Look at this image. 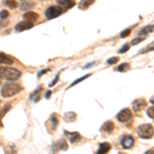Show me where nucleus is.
Instances as JSON below:
<instances>
[{"label": "nucleus", "mask_w": 154, "mask_h": 154, "mask_svg": "<svg viewBox=\"0 0 154 154\" xmlns=\"http://www.w3.org/2000/svg\"><path fill=\"white\" fill-rule=\"evenodd\" d=\"M22 89H23V88L20 84L12 83V82L5 83L1 88V96L3 98H11V97L19 94Z\"/></svg>", "instance_id": "obj_1"}, {"label": "nucleus", "mask_w": 154, "mask_h": 154, "mask_svg": "<svg viewBox=\"0 0 154 154\" xmlns=\"http://www.w3.org/2000/svg\"><path fill=\"white\" fill-rule=\"evenodd\" d=\"M137 133H138V136L141 139L148 140V139H151L154 136V128L149 123H145V125H141L139 126Z\"/></svg>", "instance_id": "obj_2"}, {"label": "nucleus", "mask_w": 154, "mask_h": 154, "mask_svg": "<svg viewBox=\"0 0 154 154\" xmlns=\"http://www.w3.org/2000/svg\"><path fill=\"white\" fill-rule=\"evenodd\" d=\"M2 75L5 79L9 81H14L21 77V72L14 68H11V67H4L2 68Z\"/></svg>", "instance_id": "obj_3"}, {"label": "nucleus", "mask_w": 154, "mask_h": 154, "mask_svg": "<svg viewBox=\"0 0 154 154\" xmlns=\"http://www.w3.org/2000/svg\"><path fill=\"white\" fill-rule=\"evenodd\" d=\"M63 11L64 9L62 6H49L46 8L44 14H45L46 19L51 20V19H54V18H57V17L61 16Z\"/></svg>", "instance_id": "obj_4"}, {"label": "nucleus", "mask_w": 154, "mask_h": 154, "mask_svg": "<svg viewBox=\"0 0 154 154\" xmlns=\"http://www.w3.org/2000/svg\"><path fill=\"white\" fill-rule=\"evenodd\" d=\"M116 118H117V120L120 121V122L126 123V122H128L131 118H133V113H131V111L128 108L122 109V110L117 114Z\"/></svg>", "instance_id": "obj_5"}, {"label": "nucleus", "mask_w": 154, "mask_h": 154, "mask_svg": "<svg viewBox=\"0 0 154 154\" xmlns=\"http://www.w3.org/2000/svg\"><path fill=\"white\" fill-rule=\"evenodd\" d=\"M120 145L123 149L133 148L134 145H135V139H134V137L131 135L123 136L120 140Z\"/></svg>", "instance_id": "obj_6"}, {"label": "nucleus", "mask_w": 154, "mask_h": 154, "mask_svg": "<svg viewBox=\"0 0 154 154\" xmlns=\"http://www.w3.org/2000/svg\"><path fill=\"white\" fill-rule=\"evenodd\" d=\"M146 106H147L146 100H144V99H137L133 103V110L136 111V112H139V111L143 110Z\"/></svg>", "instance_id": "obj_7"}, {"label": "nucleus", "mask_w": 154, "mask_h": 154, "mask_svg": "<svg viewBox=\"0 0 154 154\" xmlns=\"http://www.w3.org/2000/svg\"><path fill=\"white\" fill-rule=\"evenodd\" d=\"M32 27H33V23H31V22H28V21H23V22H20L16 25V27H14V29H16V31L18 32H23L25 30H28V29H31Z\"/></svg>", "instance_id": "obj_8"}, {"label": "nucleus", "mask_w": 154, "mask_h": 154, "mask_svg": "<svg viewBox=\"0 0 154 154\" xmlns=\"http://www.w3.org/2000/svg\"><path fill=\"white\" fill-rule=\"evenodd\" d=\"M64 134L68 137L69 138V140H70V142L72 144H74V143H77L78 141H80L81 140V136H80V134L79 133H77V131H74V133H69V131H64Z\"/></svg>", "instance_id": "obj_9"}, {"label": "nucleus", "mask_w": 154, "mask_h": 154, "mask_svg": "<svg viewBox=\"0 0 154 154\" xmlns=\"http://www.w3.org/2000/svg\"><path fill=\"white\" fill-rule=\"evenodd\" d=\"M115 128V125H114L113 121L108 120L106 122H104L101 126V131H104V133H112L113 130Z\"/></svg>", "instance_id": "obj_10"}, {"label": "nucleus", "mask_w": 154, "mask_h": 154, "mask_svg": "<svg viewBox=\"0 0 154 154\" xmlns=\"http://www.w3.org/2000/svg\"><path fill=\"white\" fill-rule=\"evenodd\" d=\"M39 16L37 12H34V11H28L24 14V19L28 22H31V23H34L38 20Z\"/></svg>", "instance_id": "obj_11"}, {"label": "nucleus", "mask_w": 154, "mask_h": 154, "mask_svg": "<svg viewBox=\"0 0 154 154\" xmlns=\"http://www.w3.org/2000/svg\"><path fill=\"white\" fill-rule=\"evenodd\" d=\"M0 64H4V65H11L14 64V59L11 57L7 56L4 53H0Z\"/></svg>", "instance_id": "obj_12"}, {"label": "nucleus", "mask_w": 154, "mask_h": 154, "mask_svg": "<svg viewBox=\"0 0 154 154\" xmlns=\"http://www.w3.org/2000/svg\"><path fill=\"white\" fill-rule=\"evenodd\" d=\"M57 1H58V4H60V6L64 7V9H69L75 5L74 0H57Z\"/></svg>", "instance_id": "obj_13"}, {"label": "nucleus", "mask_w": 154, "mask_h": 154, "mask_svg": "<svg viewBox=\"0 0 154 154\" xmlns=\"http://www.w3.org/2000/svg\"><path fill=\"white\" fill-rule=\"evenodd\" d=\"M54 147H57V148H54V151H57V150H67V149H68V146H67V143H66L65 140L58 141V142L54 144Z\"/></svg>", "instance_id": "obj_14"}, {"label": "nucleus", "mask_w": 154, "mask_h": 154, "mask_svg": "<svg viewBox=\"0 0 154 154\" xmlns=\"http://www.w3.org/2000/svg\"><path fill=\"white\" fill-rule=\"evenodd\" d=\"M111 149V146L109 143H102L100 144V147H99V150H98V154H104V153H107L109 152Z\"/></svg>", "instance_id": "obj_15"}, {"label": "nucleus", "mask_w": 154, "mask_h": 154, "mask_svg": "<svg viewBox=\"0 0 154 154\" xmlns=\"http://www.w3.org/2000/svg\"><path fill=\"white\" fill-rule=\"evenodd\" d=\"M95 2V0H81L80 3H79V8L80 9H86L88 8L91 4Z\"/></svg>", "instance_id": "obj_16"}, {"label": "nucleus", "mask_w": 154, "mask_h": 154, "mask_svg": "<svg viewBox=\"0 0 154 154\" xmlns=\"http://www.w3.org/2000/svg\"><path fill=\"white\" fill-rule=\"evenodd\" d=\"M42 91V85L38 86V88L36 89V91H34L33 93L31 94V96H30V99H33L34 102H38L39 98H40V96H39V94L41 93Z\"/></svg>", "instance_id": "obj_17"}, {"label": "nucleus", "mask_w": 154, "mask_h": 154, "mask_svg": "<svg viewBox=\"0 0 154 154\" xmlns=\"http://www.w3.org/2000/svg\"><path fill=\"white\" fill-rule=\"evenodd\" d=\"M154 30V25L153 26H146V27H144V28L141 30L140 32H139V35H147L148 33H151Z\"/></svg>", "instance_id": "obj_18"}, {"label": "nucleus", "mask_w": 154, "mask_h": 154, "mask_svg": "<svg viewBox=\"0 0 154 154\" xmlns=\"http://www.w3.org/2000/svg\"><path fill=\"white\" fill-rule=\"evenodd\" d=\"M130 68H131L130 64H128V63H123V64H121V65H119L116 70L119 71V72H126V71L130 70Z\"/></svg>", "instance_id": "obj_19"}, {"label": "nucleus", "mask_w": 154, "mask_h": 154, "mask_svg": "<svg viewBox=\"0 0 154 154\" xmlns=\"http://www.w3.org/2000/svg\"><path fill=\"white\" fill-rule=\"evenodd\" d=\"M4 3H5L6 6H8L9 8H11V9H14L17 6L19 5L18 2H17L16 0H5V1H4Z\"/></svg>", "instance_id": "obj_20"}, {"label": "nucleus", "mask_w": 154, "mask_h": 154, "mask_svg": "<svg viewBox=\"0 0 154 154\" xmlns=\"http://www.w3.org/2000/svg\"><path fill=\"white\" fill-rule=\"evenodd\" d=\"M154 51V41L151 42L149 45H147V48H143L142 51H139V54H145V53H149V51Z\"/></svg>", "instance_id": "obj_21"}, {"label": "nucleus", "mask_w": 154, "mask_h": 154, "mask_svg": "<svg viewBox=\"0 0 154 154\" xmlns=\"http://www.w3.org/2000/svg\"><path fill=\"white\" fill-rule=\"evenodd\" d=\"M65 119H66V121H73L74 119L76 118V114L74 113V112H68V113H66L65 114Z\"/></svg>", "instance_id": "obj_22"}, {"label": "nucleus", "mask_w": 154, "mask_h": 154, "mask_svg": "<svg viewBox=\"0 0 154 154\" xmlns=\"http://www.w3.org/2000/svg\"><path fill=\"white\" fill-rule=\"evenodd\" d=\"M34 6L33 2H25V3L21 4V9L22 11H27V9L31 8V7Z\"/></svg>", "instance_id": "obj_23"}, {"label": "nucleus", "mask_w": 154, "mask_h": 154, "mask_svg": "<svg viewBox=\"0 0 154 154\" xmlns=\"http://www.w3.org/2000/svg\"><path fill=\"white\" fill-rule=\"evenodd\" d=\"M91 75H89V74H86V75H84V76H82V77H80V78H78L77 79V80H75V81H73V82H72L70 85H69V88H72V86L73 85H75V84H77V83H79V82H81V81H83L84 79L85 78H88V77H89Z\"/></svg>", "instance_id": "obj_24"}, {"label": "nucleus", "mask_w": 154, "mask_h": 154, "mask_svg": "<svg viewBox=\"0 0 154 154\" xmlns=\"http://www.w3.org/2000/svg\"><path fill=\"white\" fill-rule=\"evenodd\" d=\"M118 61H119V59L117 57H113V58H110V59L107 60V64H108V65H113V64L117 63Z\"/></svg>", "instance_id": "obj_25"}, {"label": "nucleus", "mask_w": 154, "mask_h": 154, "mask_svg": "<svg viewBox=\"0 0 154 154\" xmlns=\"http://www.w3.org/2000/svg\"><path fill=\"white\" fill-rule=\"evenodd\" d=\"M147 115H148V117H150L151 119H154V106L150 107V108H148Z\"/></svg>", "instance_id": "obj_26"}, {"label": "nucleus", "mask_w": 154, "mask_h": 154, "mask_svg": "<svg viewBox=\"0 0 154 154\" xmlns=\"http://www.w3.org/2000/svg\"><path fill=\"white\" fill-rule=\"evenodd\" d=\"M8 16H9L8 11H5V9H3V11H0V19H2V20H5V19L8 18Z\"/></svg>", "instance_id": "obj_27"}, {"label": "nucleus", "mask_w": 154, "mask_h": 154, "mask_svg": "<svg viewBox=\"0 0 154 154\" xmlns=\"http://www.w3.org/2000/svg\"><path fill=\"white\" fill-rule=\"evenodd\" d=\"M131 32V29H126V30H125V31H122L120 33V37H121V38H125V37H128V35H130Z\"/></svg>", "instance_id": "obj_28"}, {"label": "nucleus", "mask_w": 154, "mask_h": 154, "mask_svg": "<svg viewBox=\"0 0 154 154\" xmlns=\"http://www.w3.org/2000/svg\"><path fill=\"white\" fill-rule=\"evenodd\" d=\"M128 49H130V45H128V44H125V45H123L122 48L119 49L118 53L119 54H125V53H126V51H128Z\"/></svg>", "instance_id": "obj_29"}, {"label": "nucleus", "mask_w": 154, "mask_h": 154, "mask_svg": "<svg viewBox=\"0 0 154 154\" xmlns=\"http://www.w3.org/2000/svg\"><path fill=\"white\" fill-rule=\"evenodd\" d=\"M144 39H145V38H143V37H138V38L133 39V40H131V45H135V44L140 43V42H142Z\"/></svg>", "instance_id": "obj_30"}, {"label": "nucleus", "mask_w": 154, "mask_h": 154, "mask_svg": "<svg viewBox=\"0 0 154 154\" xmlns=\"http://www.w3.org/2000/svg\"><path fill=\"white\" fill-rule=\"evenodd\" d=\"M51 121L54 123V126H53V128H54H54H56V125H59V120H58V118H57L54 115H53V116H51Z\"/></svg>", "instance_id": "obj_31"}, {"label": "nucleus", "mask_w": 154, "mask_h": 154, "mask_svg": "<svg viewBox=\"0 0 154 154\" xmlns=\"http://www.w3.org/2000/svg\"><path fill=\"white\" fill-rule=\"evenodd\" d=\"M9 108H11V106H9V105H6L5 107H4V109L2 110V113H1L2 115H4V114L7 112V110H9Z\"/></svg>", "instance_id": "obj_32"}, {"label": "nucleus", "mask_w": 154, "mask_h": 154, "mask_svg": "<svg viewBox=\"0 0 154 154\" xmlns=\"http://www.w3.org/2000/svg\"><path fill=\"white\" fill-rule=\"evenodd\" d=\"M49 71V69H44V70H42V71H40L38 73V77H40L41 75H43V74H45L46 72H48Z\"/></svg>", "instance_id": "obj_33"}, {"label": "nucleus", "mask_w": 154, "mask_h": 154, "mask_svg": "<svg viewBox=\"0 0 154 154\" xmlns=\"http://www.w3.org/2000/svg\"><path fill=\"white\" fill-rule=\"evenodd\" d=\"M51 91H48V93L45 94V99H49L51 98Z\"/></svg>", "instance_id": "obj_34"}, {"label": "nucleus", "mask_w": 154, "mask_h": 154, "mask_svg": "<svg viewBox=\"0 0 154 154\" xmlns=\"http://www.w3.org/2000/svg\"><path fill=\"white\" fill-rule=\"evenodd\" d=\"M58 80H59V75H57V76H56V78H54V80L53 81V82L51 83V85H54V84L56 83V82H57V81H58Z\"/></svg>", "instance_id": "obj_35"}, {"label": "nucleus", "mask_w": 154, "mask_h": 154, "mask_svg": "<svg viewBox=\"0 0 154 154\" xmlns=\"http://www.w3.org/2000/svg\"><path fill=\"white\" fill-rule=\"evenodd\" d=\"M1 78H3V75H2V67H0V83H1Z\"/></svg>", "instance_id": "obj_36"}, {"label": "nucleus", "mask_w": 154, "mask_h": 154, "mask_svg": "<svg viewBox=\"0 0 154 154\" xmlns=\"http://www.w3.org/2000/svg\"><path fill=\"white\" fill-rule=\"evenodd\" d=\"M154 152V148H152V149H150V150H148L147 152L146 153H149V154H151V153H153Z\"/></svg>", "instance_id": "obj_37"}, {"label": "nucleus", "mask_w": 154, "mask_h": 154, "mask_svg": "<svg viewBox=\"0 0 154 154\" xmlns=\"http://www.w3.org/2000/svg\"><path fill=\"white\" fill-rule=\"evenodd\" d=\"M7 25V23H4V24H2L1 22H0V28H1V27H4V26H6Z\"/></svg>", "instance_id": "obj_38"}, {"label": "nucleus", "mask_w": 154, "mask_h": 154, "mask_svg": "<svg viewBox=\"0 0 154 154\" xmlns=\"http://www.w3.org/2000/svg\"><path fill=\"white\" fill-rule=\"evenodd\" d=\"M1 115H2V114H0V126L2 125H1Z\"/></svg>", "instance_id": "obj_39"}, {"label": "nucleus", "mask_w": 154, "mask_h": 154, "mask_svg": "<svg viewBox=\"0 0 154 154\" xmlns=\"http://www.w3.org/2000/svg\"><path fill=\"white\" fill-rule=\"evenodd\" d=\"M150 102H151V103H152V104H154V100H151Z\"/></svg>", "instance_id": "obj_40"}, {"label": "nucleus", "mask_w": 154, "mask_h": 154, "mask_svg": "<svg viewBox=\"0 0 154 154\" xmlns=\"http://www.w3.org/2000/svg\"><path fill=\"white\" fill-rule=\"evenodd\" d=\"M0 104H1V102H0Z\"/></svg>", "instance_id": "obj_41"}]
</instances>
